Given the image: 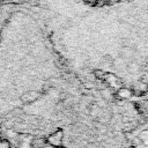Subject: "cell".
Returning <instances> with one entry per match:
<instances>
[{"instance_id":"obj_1","label":"cell","mask_w":148,"mask_h":148,"mask_svg":"<svg viewBox=\"0 0 148 148\" xmlns=\"http://www.w3.org/2000/svg\"><path fill=\"white\" fill-rule=\"evenodd\" d=\"M44 142H45V140H44V139H40V138H36V139L31 140V142H30V146H31V148H43V146H44Z\"/></svg>"},{"instance_id":"obj_2","label":"cell","mask_w":148,"mask_h":148,"mask_svg":"<svg viewBox=\"0 0 148 148\" xmlns=\"http://www.w3.org/2000/svg\"><path fill=\"white\" fill-rule=\"evenodd\" d=\"M0 148H10V142L7 139H0Z\"/></svg>"}]
</instances>
